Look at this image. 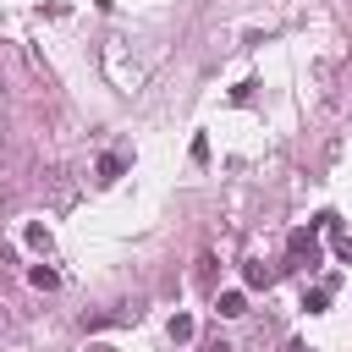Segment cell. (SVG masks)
<instances>
[{
	"label": "cell",
	"mask_w": 352,
	"mask_h": 352,
	"mask_svg": "<svg viewBox=\"0 0 352 352\" xmlns=\"http://www.w3.org/2000/svg\"><path fill=\"white\" fill-rule=\"evenodd\" d=\"M314 231H319V220H314L308 231H292V242H286V248H292V258H308V264L319 258V242H314Z\"/></svg>",
	"instance_id": "obj_1"
},
{
	"label": "cell",
	"mask_w": 352,
	"mask_h": 352,
	"mask_svg": "<svg viewBox=\"0 0 352 352\" xmlns=\"http://www.w3.org/2000/svg\"><path fill=\"white\" fill-rule=\"evenodd\" d=\"M214 308H220V319H242L248 314V292H220Z\"/></svg>",
	"instance_id": "obj_2"
},
{
	"label": "cell",
	"mask_w": 352,
	"mask_h": 352,
	"mask_svg": "<svg viewBox=\"0 0 352 352\" xmlns=\"http://www.w3.org/2000/svg\"><path fill=\"white\" fill-rule=\"evenodd\" d=\"M28 280H33L38 292H55V286H60V270H50V264H33V270H28Z\"/></svg>",
	"instance_id": "obj_3"
},
{
	"label": "cell",
	"mask_w": 352,
	"mask_h": 352,
	"mask_svg": "<svg viewBox=\"0 0 352 352\" xmlns=\"http://www.w3.org/2000/svg\"><path fill=\"white\" fill-rule=\"evenodd\" d=\"M242 280H248V286H253V292H258V286H270V280H275V270H270V264H264V258H253V264H248V270H242Z\"/></svg>",
	"instance_id": "obj_4"
},
{
	"label": "cell",
	"mask_w": 352,
	"mask_h": 352,
	"mask_svg": "<svg viewBox=\"0 0 352 352\" xmlns=\"http://www.w3.org/2000/svg\"><path fill=\"white\" fill-rule=\"evenodd\" d=\"M22 236H28V248H38V253H50V226H44V220H33V226H28Z\"/></svg>",
	"instance_id": "obj_5"
},
{
	"label": "cell",
	"mask_w": 352,
	"mask_h": 352,
	"mask_svg": "<svg viewBox=\"0 0 352 352\" xmlns=\"http://www.w3.org/2000/svg\"><path fill=\"white\" fill-rule=\"evenodd\" d=\"M116 176H121V154H99V182L110 187Z\"/></svg>",
	"instance_id": "obj_6"
},
{
	"label": "cell",
	"mask_w": 352,
	"mask_h": 352,
	"mask_svg": "<svg viewBox=\"0 0 352 352\" xmlns=\"http://www.w3.org/2000/svg\"><path fill=\"white\" fill-rule=\"evenodd\" d=\"M302 308H308V314H324V308H330V286H314V292L302 297Z\"/></svg>",
	"instance_id": "obj_7"
},
{
	"label": "cell",
	"mask_w": 352,
	"mask_h": 352,
	"mask_svg": "<svg viewBox=\"0 0 352 352\" xmlns=\"http://www.w3.org/2000/svg\"><path fill=\"white\" fill-rule=\"evenodd\" d=\"M170 341H192V319L187 314H170Z\"/></svg>",
	"instance_id": "obj_8"
},
{
	"label": "cell",
	"mask_w": 352,
	"mask_h": 352,
	"mask_svg": "<svg viewBox=\"0 0 352 352\" xmlns=\"http://www.w3.org/2000/svg\"><path fill=\"white\" fill-rule=\"evenodd\" d=\"M336 253H341V258L352 264V236H336Z\"/></svg>",
	"instance_id": "obj_9"
},
{
	"label": "cell",
	"mask_w": 352,
	"mask_h": 352,
	"mask_svg": "<svg viewBox=\"0 0 352 352\" xmlns=\"http://www.w3.org/2000/svg\"><path fill=\"white\" fill-rule=\"evenodd\" d=\"M286 352H314V346H308V341H292V346H286Z\"/></svg>",
	"instance_id": "obj_10"
},
{
	"label": "cell",
	"mask_w": 352,
	"mask_h": 352,
	"mask_svg": "<svg viewBox=\"0 0 352 352\" xmlns=\"http://www.w3.org/2000/svg\"><path fill=\"white\" fill-rule=\"evenodd\" d=\"M204 352H231V346H226V341H209V346H204Z\"/></svg>",
	"instance_id": "obj_11"
}]
</instances>
